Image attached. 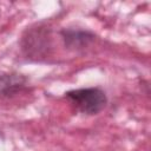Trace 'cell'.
Instances as JSON below:
<instances>
[{
    "label": "cell",
    "instance_id": "obj_1",
    "mask_svg": "<svg viewBox=\"0 0 151 151\" xmlns=\"http://www.w3.org/2000/svg\"><path fill=\"white\" fill-rule=\"evenodd\" d=\"M65 97L79 112L85 114H96L100 112L107 101L104 91L98 87L71 90L65 93Z\"/></svg>",
    "mask_w": 151,
    "mask_h": 151
},
{
    "label": "cell",
    "instance_id": "obj_2",
    "mask_svg": "<svg viewBox=\"0 0 151 151\" xmlns=\"http://www.w3.org/2000/svg\"><path fill=\"white\" fill-rule=\"evenodd\" d=\"M27 83V79L19 73L0 74V97H12L20 92Z\"/></svg>",
    "mask_w": 151,
    "mask_h": 151
},
{
    "label": "cell",
    "instance_id": "obj_3",
    "mask_svg": "<svg viewBox=\"0 0 151 151\" xmlns=\"http://www.w3.org/2000/svg\"><path fill=\"white\" fill-rule=\"evenodd\" d=\"M65 42L70 46H79L80 44H85L92 39V35L86 32H74V31H65L63 32Z\"/></svg>",
    "mask_w": 151,
    "mask_h": 151
}]
</instances>
